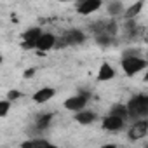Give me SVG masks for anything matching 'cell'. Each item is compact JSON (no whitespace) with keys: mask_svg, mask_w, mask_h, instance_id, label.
Segmentation results:
<instances>
[{"mask_svg":"<svg viewBox=\"0 0 148 148\" xmlns=\"http://www.w3.org/2000/svg\"><path fill=\"white\" fill-rule=\"evenodd\" d=\"M148 113V96L138 94L134 98H131L129 105H127V115L131 117H145Z\"/></svg>","mask_w":148,"mask_h":148,"instance_id":"cell-1","label":"cell"},{"mask_svg":"<svg viewBox=\"0 0 148 148\" xmlns=\"http://www.w3.org/2000/svg\"><path fill=\"white\" fill-rule=\"evenodd\" d=\"M145 66H146V61L134 56V54L132 56H124V59H122V68L125 71V75H129V77L136 75V73L141 71Z\"/></svg>","mask_w":148,"mask_h":148,"instance_id":"cell-2","label":"cell"},{"mask_svg":"<svg viewBox=\"0 0 148 148\" xmlns=\"http://www.w3.org/2000/svg\"><path fill=\"white\" fill-rule=\"evenodd\" d=\"M87 99H89V94H87V92H80V94H77V96H73V98H68V99L64 101V106H66L68 110H71V112H79V110H82V108L86 106Z\"/></svg>","mask_w":148,"mask_h":148,"instance_id":"cell-3","label":"cell"},{"mask_svg":"<svg viewBox=\"0 0 148 148\" xmlns=\"http://www.w3.org/2000/svg\"><path fill=\"white\" fill-rule=\"evenodd\" d=\"M86 40V35L80 32V30H70L63 35V42L58 44L59 47L61 45H77V44H82Z\"/></svg>","mask_w":148,"mask_h":148,"instance_id":"cell-4","label":"cell"},{"mask_svg":"<svg viewBox=\"0 0 148 148\" xmlns=\"http://www.w3.org/2000/svg\"><path fill=\"white\" fill-rule=\"evenodd\" d=\"M40 33L42 32L38 28H30L28 32H25L23 33V47L25 49H33L37 45V40H38Z\"/></svg>","mask_w":148,"mask_h":148,"instance_id":"cell-5","label":"cell"},{"mask_svg":"<svg viewBox=\"0 0 148 148\" xmlns=\"http://www.w3.org/2000/svg\"><path fill=\"white\" fill-rule=\"evenodd\" d=\"M99 7H101V0H84V2L79 4V9H77V11H79L80 14L87 16V14L96 12Z\"/></svg>","mask_w":148,"mask_h":148,"instance_id":"cell-6","label":"cell"},{"mask_svg":"<svg viewBox=\"0 0 148 148\" xmlns=\"http://www.w3.org/2000/svg\"><path fill=\"white\" fill-rule=\"evenodd\" d=\"M146 131H148V122L146 120H139L129 129V138L131 139H141L146 134Z\"/></svg>","mask_w":148,"mask_h":148,"instance_id":"cell-7","label":"cell"},{"mask_svg":"<svg viewBox=\"0 0 148 148\" xmlns=\"http://www.w3.org/2000/svg\"><path fill=\"white\" fill-rule=\"evenodd\" d=\"M122 125H124V119L119 115H110L103 120V127L106 131H119V129H122Z\"/></svg>","mask_w":148,"mask_h":148,"instance_id":"cell-8","label":"cell"},{"mask_svg":"<svg viewBox=\"0 0 148 148\" xmlns=\"http://www.w3.org/2000/svg\"><path fill=\"white\" fill-rule=\"evenodd\" d=\"M54 45H56V37H54V35H51V33L42 35V33H40V37H38L35 47L40 49V51H47V49H51V47H54Z\"/></svg>","mask_w":148,"mask_h":148,"instance_id":"cell-9","label":"cell"},{"mask_svg":"<svg viewBox=\"0 0 148 148\" xmlns=\"http://www.w3.org/2000/svg\"><path fill=\"white\" fill-rule=\"evenodd\" d=\"M54 94H56L54 89L44 87V89H40V91H37V92L33 94V101H37V103H45V101H49Z\"/></svg>","mask_w":148,"mask_h":148,"instance_id":"cell-10","label":"cell"},{"mask_svg":"<svg viewBox=\"0 0 148 148\" xmlns=\"http://www.w3.org/2000/svg\"><path fill=\"white\" fill-rule=\"evenodd\" d=\"M113 75H115V71H113V68L110 66V64H101V68H99V73H98V80H101V82H105V80H112L113 79Z\"/></svg>","mask_w":148,"mask_h":148,"instance_id":"cell-11","label":"cell"},{"mask_svg":"<svg viewBox=\"0 0 148 148\" xmlns=\"http://www.w3.org/2000/svg\"><path fill=\"white\" fill-rule=\"evenodd\" d=\"M94 119H96V115L92 113V112H80L79 110V113H77V117H75V120L79 122V124H91V122H94Z\"/></svg>","mask_w":148,"mask_h":148,"instance_id":"cell-12","label":"cell"},{"mask_svg":"<svg viewBox=\"0 0 148 148\" xmlns=\"http://www.w3.org/2000/svg\"><path fill=\"white\" fill-rule=\"evenodd\" d=\"M51 120H52V115H51V113H45V115H42V117L37 120V124H35L37 131H45V129L51 125Z\"/></svg>","mask_w":148,"mask_h":148,"instance_id":"cell-13","label":"cell"},{"mask_svg":"<svg viewBox=\"0 0 148 148\" xmlns=\"http://www.w3.org/2000/svg\"><path fill=\"white\" fill-rule=\"evenodd\" d=\"M143 4H145L143 0H139V2H136L134 5H131V7L125 11V18H127V19H132L134 16H138V14L141 12V7H143Z\"/></svg>","mask_w":148,"mask_h":148,"instance_id":"cell-14","label":"cell"},{"mask_svg":"<svg viewBox=\"0 0 148 148\" xmlns=\"http://www.w3.org/2000/svg\"><path fill=\"white\" fill-rule=\"evenodd\" d=\"M112 115H119V117L125 119V117H127V106H124V105H115V106L112 108Z\"/></svg>","mask_w":148,"mask_h":148,"instance_id":"cell-15","label":"cell"},{"mask_svg":"<svg viewBox=\"0 0 148 148\" xmlns=\"http://www.w3.org/2000/svg\"><path fill=\"white\" fill-rule=\"evenodd\" d=\"M23 146H25V148H28V146H51V143L45 141V139H33V141L23 143Z\"/></svg>","mask_w":148,"mask_h":148,"instance_id":"cell-16","label":"cell"},{"mask_svg":"<svg viewBox=\"0 0 148 148\" xmlns=\"http://www.w3.org/2000/svg\"><path fill=\"white\" fill-rule=\"evenodd\" d=\"M120 9H122V2H120V0H115V2H112V4L108 5V12H110L112 16L119 14V12H120Z\"/></svg>","mask_w":148,"mask_h":148,"instance_id":"cell-17","label":"cell"},{"mask_svg":"<svg viewBox=\"0 0 148 148\" xmlns=\"http://www.w3.org/2000/svg\"><path fill=\"white\" fill-rule=\"evenodd\" d=\"M9 106H11V101H0V117H5L7 115Z\"/></svg>","mask_w":148,"mask_h":148,"instance_id":"cell-18","label":"cell"},{"mask_svg":"<svg viewBox=\"0 0 148 148\" xmlns=\"http://www.w3.org/2000/svg\"><path fill=\"white\" fill-rule=\"evenodd\" d=\"M21 96V92L19 91H11L9 94H7V101H12V99H18Z\"/></svg>","mask_w":148,"mask_h":148,"instance_id":"cell-19","label":"cell"},{"mask_svg":"<svg viewBox=\"0 0 148 148\" xmlns=\"http://www.w3.org/2000/svg\"><path fill=\"white\" fill-rule=\"evenodd\" d=\"M35 73V68H30V70H26V73H25V77H32Z\"/></svg>","mask_w":148,"mask_h":148,"instance_id":"cell-20","label":"cell"},{"mask_svg":"<svg viewBox=\"0 0 148 148\" xmlns=\"http://www.w3.org/2000/svg\"><path fill=\"white\" fill-rule=\"evenodd\" d=\"M0 63H2V56H0Z\"/></svg>","mask_w":148,"mask_h":148,"instance_id":"cell-21","label":"cell"}]
</instances>
